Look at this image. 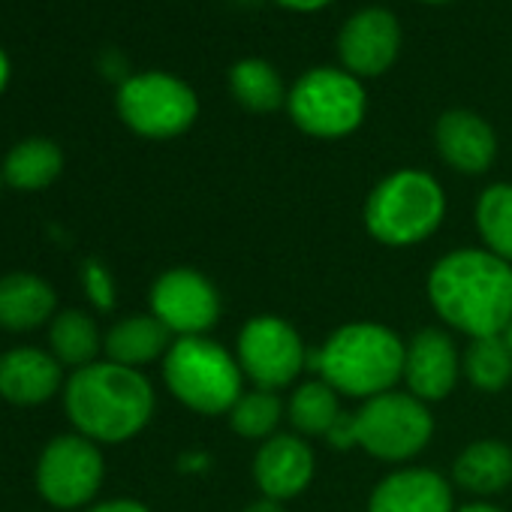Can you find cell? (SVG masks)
Segmentation results:
<instances>
[{"instance_id": "13", "label": "cell", "mask_w": 512, "mask_h": 512, "mask_svg": "<svg viewBox=\"0 0 512 512\" xmlns=\"http://www.w3.org/2000/svg\"><path fill=\"white\" fill-rule=\"evenodd\" d=\"M317 473L314 449L299 434H275L260 443L253 455V482L263 497L293 500L299 497Z\"/></svg>"}, {"instance_id": "19", "label": "cell", "mask_w": 512, "mask_h": 512, "mask_svg": "<svg viewBox=\"0 0 512 512\" xmlns=\"http://www.w3.org/2000/svg\"><path fill=\"white\" fill-rule=\"evenodd\" d=\"M55 311V290L37 275H7L0 281V326L28 332L46 323Z\"/></svg>"}, {"instance_id": "10", "label": "cell", "mask_w": 512, "mask_h": 512, "mask_svg": "<svg viewBox=\"0 0 512 512\" xmlns=\"http://www.w3.org/2000/svg\"><path fill=\"white\" fill-rule=\"evenodd\" d=\"M100 479H103V455L88 437H76V434L55 437L46 446L37 467L40 494L61 509L88 503L97 494Z\"/></svg>"}, {"instance_id": "4", "label": "cell", "mask_w": 512, "mask_h": 512, "mask_svg": "<svg viewBox=\"0 0 512 512\" xmlns=\"http://www.w3.org/2000/svg\"><path fill=\"white\" fill-rule=\"evenodd\" d=\"M434 434V416L425 401L410 392H383L359 410L341 413L326 443L335 449H365L371 458L401 464L416 458Z\"/></svg>"}, {"instance_id": "17", "label": "cell", "mask_w": 512, "mask_h": 512, "mask_svg": "<svg viewBox=\"0 0 512 512\" xmlns=\"http://www.w3.org/2000/svg\"><path fill=\"white\" fill-rule=\"evenodd\" d=\"M61 386V362L43 350L22 347L0 356V395L13 404H40Z\"/></svg>"}, {"instance_id": "31", "label": "cell", "mask_w": 512, "mask_h": 512, "mask_svg": "<svg viewBox=\"0 0 512 512\" xmlns=\"http://www.w3.org/2000/svg\"><path fill=\"white\" fill-rule=\"evenodd\" d=\"M244 512H287V506L281 500H272V497H260V500H253Z\"/></svg>"}, {"instance_id": "9", "label": "cell", "mask_w": 512, "mask_h": 512, "mask_svg": "<svg viewBox=\"0 0 512 512\" xmlns=\"http://www.w3.org/2000/svg\"><path fill=\"white\" fill-rule=\"evenodd\" d=\"M118 112L139 136L172 139L196 121L199 103L181 79L166 73H142L121 85Z\"/></svg>"}, {"instance_id": "28", "label": "cell", "mask_w": 512, "mask_h": 512, "mask_svg": "<svg viewBox=\"0 0 512 512\" xmlns=\"http://www.w3.org/2000/svg\"><path fill=\"white\" fill-rule=\"evenodd\" d=\"M85 284H88V293L97 302V308H112V302H115L112 278L106 275V269L100 263H88L85 266Z\"/></svg>"}, {"instance_id": "35", "label": "cell", "mask_w": 512, "mask_h": 512, "mask_svg": "<svg viewBox=\"0 0 512 512\" xmlns=\"http://www.w3.org/2000/svg\"><path fill=\"white\" fill-rule=\"evenodd\" d=\"M425 4H446V0H425Z\"/></svg>"}, {"instance_id": "16", "label": "cell", "mask_w": 512, "mask_h": 512, "mask_svg": "<svg viewBox=\"0 0 512 512\" xmlns=\"http://www.w3.org/2000/svg\"><path fill=\"white\" fill-rule=\"evenodd\" d=\"M434 142L446 166L461 175H482L497 154L494 130L467 109L446 112L434 127Z\"/></svg>"}, {"instance_id": "15", "label": "cell", "mask_w": 512, "mask_h": 512, "mask_svg": "<svg viewBox=\"0 0 512 512\" xmlns=\"http://www.w3.org/2000/svg\"><path fill=\"white\" fill-rule=\"evenodd\" d=\"M452 482L428 467H398L383 476L371 497L368 512H455Z\"/></svg>"}, {"instance_id": "7", "label": "cell", "mask_w": 512, "mask_h": 512, "mask_svg": "<svg viewBox=\"0 0 512 512\" xmlns=\"http://www.w3.org/2000/svg\"><path fill=\"white\" fill-rule=\"evenodd\" d=\"M287 109L308 136L341 139L362 124L365 91L356 76L344 70H311L293 85Z\"/></svg>"}, {"instance_id": "20", "label": "cell", "mask_w": 512, "mask_h": 512, "mask_svg": "<svg viewBox=\"0 0 512 512\" xmlns=\"http://www.w3.org/2000/svg\"><path fill=\"white\" fill-rule=\"evenodd\" d=\"M169 338L172 332L154 314H136L112 326V332L106 335V353L115 365L139 368L169 353Z\"/></svg>"}, {"instance_id": "32", "label": "cell", "mask_w": 512, "mask_h": 512, "mask_svg": "<svg viewBox=\"0 0 512 512\" xmlns=\"http://www.w3.org/2000/svg\"><path fill=\"white\" fill-rule=\"evenodd\" d=\"M455 512H503V509H497L494 503H485V500H476V503H464V506H458Z\"/></svg>"}, {"instance_id": "24", "label": "cell", "mask_w": 512, "mask_h": 512, "mask_svg": "<svg viewBox=\"0 0 512 512\" xmlns=\"http://www.w3.org/2000/svg\"><path fill=\"white\" fill-rule=\"evenodd\" d=\"M461 371L467 383L479 392H500L512 380V350L503 335L473 338L461 356Z\"/></svg>"}, {"instance_id": "14", "label": "cell", "mask_w": 512, "mask_h": 512, "mask_svg": "<svg viewBox=\"0 0 512 512\" xmlns=\"http://www.w3.org/2000/svg\"><path fill=\"white\" fill-rule=\"evenodd\" d=\"M401 28L389 10L371 7L356 13L338 34V55L350 76H380L395 64Z\"/></svg>"}, {"instance_id": "1", "label": "cell", "mask_w": 512, "mask_h": 512, "mask_svg": "<svg viewBox=\"0 0 512 512\" xmlns=\"http://www.w3.org/2000/svg\"><path fill=\"white\" fill-rule=\"evenodd\" d=\"M425 293L434 314L470 341L503 335L512 323V263L485 247L440 256L428 272Z\"/></svg>"}, {"instance_id": "5", "label": "cell", "mask_w": 512, "mask_h": 512, "mask_svg": "<svg viewBox=\"0 0 512 512\" xmlns=\"http://www.w3.org/2000/svg\"><path fill=\"white\" fill-rule=\"evenodd\" d=\"M365 229L386 247H413L431 238L446 217V193L422 169L386 175L365 199Z\"/></svg>"}, {"instance_id": "22", "label": "cell", "mask_w": 512, "mask_h": 512, "mask_svg": "<svg viewBox=\"0 0 512 512\" xmlns=\"http://www.w3.org/2000/svg\"><path fill=\"white\" fill-rule=\"evenodd\" d=\"M229 88H232V97L238 100V106H244L247 112H256V115L281 109L290 97L281 76L275 73V67L260 58L238 61L229 70Z\"/></svg>"}, {"instance_id": "6", "label": "cell", "mask_w": 512, "mask_h": 512, "mask_svg": "<svg viewBox=\"0 0 512 512\" xmlns=\"http://www.w3.org/2000/svg\"><path fill=\"white\" fill-rule=\"evenodd\" d=\"M163 380L184 407L202 416L229 413L244 392L238 359L205 335L172 341L163 359Z\"/></svg>"}, {"instance_id": "8", "label": "cell", "mask_w": 512, "mask_h": 512, "mask_svg": "<svg viewBox=\"0 0 512 512\" xmlns=\"http://www.w3.org/2000/svg\"><path fill=\"white\" fill-rule=\"evenodd\" d=\"M308 347L302 335L278 314H260L241 326L235 359L241 374L266 392L287 389L308 368Z\"/></svg>"}, {"instance_id": "34", "label": "cell", "mask_w": 512, "mask_h": 512, "mask_svg": "<svg viewBox=\"0 0 512 512\" xmlns=\"http://www.w3.org/2000/svg\"><path fill=\"white\" fill-rule=\"evenodd\" d=\"M503 341L509 344V350H512V323L506 326V332H503Z\"/></svg>"}, {"instance_id": "25", "label": "cell", "mask_w": 512, "mask_h": 512, "mask_svg": "<svg viewBox=\"0 0 512 512\" xmlns=\"http://www.w3.org/2000/svg\"><path fill=\"white\" fill-rule=\"evenodd\" d=\"M61 166H64V157H61L55 142L28 139L10 151L7 166H4V178L19 190H40L58 178Z\"/></svg>"}, {"instance_id": "33", "label": "cell", "mask_w": 512, "mask_h": 512, "mask_svg": "<svg viewBox=\"0 0 512 512\" xmlns=\"http://www.w3.org/2000/svg\"><path fill=\"white\" fill-rule=\"evenodd\" d=\"M7 76H10V64H7L4 52H0V91H4V85H7Z\"/></svg>"}, {"instance_id": "3", "label": "cell", "mask_w": 512, "mask_h": 512, "mask_svg": "<svg viewBox=\"0 0 512 512\" xmlns=\"http://www.w3.org/2000/svg\"><path fill=\"white\" fill-rule=\"evenodd\" d=\"M67 413L85 437L121 443L148 425L154 413V389L136 368L91 362L67 383Z\"/></svg>"}, {"instance_id": "30", "label": "cell", "mask_w": 512, "mask_h": 512, "mask_svg": "<svg viewBox=\"0 0 512 512\" xmlns=\"http://www.w3.org/2000/svg\"><path fill=\"white\" fill-rule=\"evenodd\" d=\"M281 7H287V10H299V13H311V10H320V7H326L329 0H278Z\"/></svg>"}, {"instance_id": "11", "label": "cell", "mask_w": 512, "mask_h": 512, "mask_svg": "<svg viewBox=\"0 0 512 512\" xmlns=\"http://www.w3.org/2000/svg\"><path fill=\"white\" fill-rule=\"evenodd\" d=\"M151 314L178 338L205 335L220 317L214 284L196 269H169L151 290Z\"/></svg>"}, {"instance_id": "21", "label": "cell", "mask_w": 512, "mask_h": 512, "mask_svg": "<svg viewBox=\"0 0 512 512\" xmlns=\"http://www.w3.org/2000/svg\"><path fill=\"white\" fill-rule=\"evenodd\" d=\"M341 395L326 380H308L296 386L287 401V419L299 437H326L341 419Z\"/></svg>"}, {"instance_id": "23", "label": "cell", "mask_w": 512, "mask_h": 512, "mask_svg": "<svg viewBox=\"0 0 512 512\" xmlns=\"http://www.w3.org/2000/svg\"><path fill=\"white\" fill-rule=\"evenodd\" d=\"M476 232L482 247L512 263V184H491L476 199Z\"/></svg>"}, {"instance_id": "27", "label": "cell", "mask_w": 512, "mask_h": 512, "mask_svg": "<svg viewBox=\"0 0 512 512\" xmlns=\"http://www.w3.org/2000/svg\"><path fill=\"white\" fill-rule=\"evenodd\" d=\"M52 350L64 365H91L100 350V332L94 320L82 311H64L52 323Z\"/></svg>"}, {"instance_id": "12", "label": "cell", "mask_w": 512, "mask_h": 512, "mask_svg": "<svg viewBox=\"0 0 512 512\" xmlns=\"http://www.w3.org/2000/svg\"><path fill=\"white\" fill-rule=\"evenodd\" d=\"M461 377V353L449 332L422 329L407 341L404 353V383L419 401H443L452 395Z\"/></svg>"}, {"instance_id": "18", "label": "cell", "mask_w": 512, "mask_h": 512, "mask_svg": "<svg viewBox=\"0 0 512 512\" xmlns=\"http://www.w3.org/2000/svg\"><path fill=\"white\" fill-rule=\"evenodd\" d=\"M452 485L479 497L500 494L512 485V449L491 437L473 440L452 464Z\"/></svg>"}, {"instance_id": "2", "label": "cell", "mask_w": 512, "mask_h": 512, "mask_svg": "<svg viewBox=\"0 0 512 512\" xmlns=\"http://www.w3.org/2000/svg\"><path fill=\"white\" fill-rule=\"evenodd\" d=\"M407 341L383 323H347L308 353V368L338 395L377 398L404 377Z\"/></svg>"}, {"instance_id": "26", "label": "cell", "mask_w": 512, "mask_h": 512, "mask_svg": "<svg viewBox=\"0 0 512 512\" xmlns=\"http://www.w3.org/2000/svg\"><path fill=\"white\" fill-rule=\"evenodd\" d=\"M287 407L281 404L278 392L266 389H250L241 392V398L229 410V425L238 437L244 440H269L278 434V425L284 419Z\"/></svg>"}, {"instance_id": "29", "label": "cell", "mask_w": 512, "mask_h": 512, "mask_svg": "<svg viewBox=\"0 0 512 512\" xmlns=\"http://www.w3.org/2000/svg\"><path fill=\"white\" fill-rule=\"evenodd\" d=\"M91 512H148V509L136 500H109V503L94 506Z\"/></svg>"}]
</instances>
